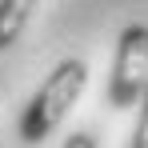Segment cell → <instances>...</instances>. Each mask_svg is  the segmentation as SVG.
<instances>
[{
  "mask_svg": "<svg viewBox=\"0 0 148 148\" xmlns=\"http://www.w3.org/2000/svg\"><path fill=\"white\" fill-rule=\"evenodd\" d=\"M84 84H88V64L80 56L60 60L48 72V80L36 88V96L24 104V112H20V140L24 144L48 140L52 132L64 124V116L72 112V104L80 100Z\"/></svg>",
  "mask_w": 148,
  "mask_h": 148,
  "instance_id": "1",
  "label": "cell"
},
{
  "mask_svg": "<svg viewBox=\"0 0 148 148\" xmlns=\"http://www.w3.org/2000/svg\"><path fill=\"white\" fill-rule=\"evenodd\" d=\"M148 84V24H124L112 56L108 76V104L112 108H136Z\"/></svg>",
  "mask_w": 148,
  "mask_h": 148,
  "instance_id": "2",
  "label": "cell"
},
{
  "mask_svg": "<svg viewBox=\"0 0 148 148\" xmlns=\"http://www.w3.org/2000/svg\"><path fill=\"white\" fill-rule=\"evenodd\" d=\"M32 8H36V0H0V52L20 40V32L28 28Z\"/></svg>",
  "mask_w": 148,
  "mask_h": 148,
  "instance_id": "3",
  "label": "cell"
},
{
  "mask_svg": "<svg viewBox=\"0 0 148 148\" xmlns=\"http://www.w3.org/2000/svg\"><path fill=\"white\" fill-rule=\"evenodd\" d=\"M136 104H140V112H136V128H132V148H148V84Z\"/></svg>",
  "mask_w": 148,
  "mask_h": 148,
  "instance_id": "4",
  "label": "cell"
},
{
  "mask_svg": "<svg viewBox=\"0 0 148 148\" xmlns=\"http://www.w3.org/2000/svg\"><path fill=\"white\" fill-rule=\"evenodd\" d=\"M64 148H96V136H92V132H72V136L64 140Z\"/></svg>",
  "mask_w": 148,
  "mask_h": 148,
  "instance_id": "5",
  "label": "cell"
}]
</instances>
